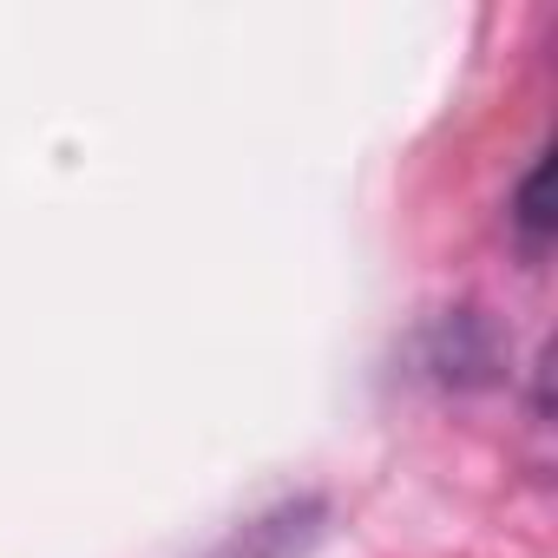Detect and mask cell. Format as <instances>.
I'll return each instance as SVG.
<instances>
[{"mask_svg":"<svg viewBox=\"0 0 558 558\" xmlns=\"http://www.w3.org/2000/svg\"><path fill=\"white\" fill-rule=\"evenodd\" d=\"M545 184H551V165L538 158L532 171H525V184H519V197H512V223H519V236L538 250L545 236H551V210H545Z\"/></svg>","mask_w":558,"mask_h":558,"instance_id":"obj_1","label":"cell"}]
</instances>
